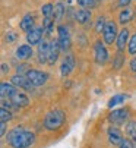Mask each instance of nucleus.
I'll list each match as a JSON object with an SVG mask.
<instances>
[{
    "label": "nucleus",
    "instance_id": "obj_1",
    "mask_svg": "<svg viewBox=\"0 0 136 148\" xmlns=\"http://www.w3.org/2000/svg\"><path fill=\"white\" fill-rule=\"evenodd\" d=\"M35 141V135L31 131H27L24 128H13L8 134V142L13 148H29Z\"/></svg>",
    "mask_w": 136,
    "mask_h": 148
},
{
    "label": "nucleus",
    "instance_id": "obj_2",
    "mask_svg": "<svg viewBox=\"0 0 136 148\" xmlns=\"http://www.w3.org/2000/svg\"><path fill=\"white\" fill-rule=\"evenodd\" d=\"M64 120H66L64 112L60 110V109H54L50 113L45 114V117H44V128L49 129V131H56L64 123Z\"/></svg>",
    "mask_w": 136,
    "mask_h": 148
},
{
    "label": "nucleus",
    "instance_id": "obj_3",
    "mask_svg": "<svg viewBox=\"0 0 136 148\" xmlns=\"http://www.w3.org/2000/svg\"><path fill=\"white\" fill-rule=\"evenodd\" d=\"M34 87H41L44 85L49 79V75L45 72H41V71H37V69H28L27 71V75H25Z\"/></svg>",
    "mask_w": 136,
    "mask_h": 148
},
{
    "label": "nucleus",
    "instance_id": "obj_4",
    "mask_svg": "<svg viewBox=\"0 0 136 148\" xmlns=\"http://www.w3.org/2000/svg\"><path fill=\"white\" fill-rule=\"evenodd\" d=\"M117 25L113 22V21H107V24L104 27V31H103V38L107 44H113L114 41H117Z\"/></svg>",
    "mask_w": 136,
    "mask_h": 148
},
{
    "label": "nucleus",
    "instance_id": "obj_5",
    "mask_svg": "<svg viewBox=\"0 0 136 148\" xmlns=\"http://www.w3.org/2000/svg\"><path fill=\"white\" fill-rule=\"evenodd\" d=\"M94 56H95V60L98 65H105L108 62V51L101 41H97L94 46Z\"/></svg>",
    "mask_w": 136,
    "mask_h": 148
},
{
    "label": "nucleus",
    "instance_id": "obj_6",
    "mask_svg": "<svg viewBox=\"0 0 136 148\" xmlns=\"http://www.w3.org/2000/svg\"><path fill=\"white\" fill-rule=\"evenodd\" d=\"M129 117V110L127 109H117V110H113L108 114V120L113 125H122L126 122V119Z\"/></svg>",
    "mask_w": 136,
    "mask_h": 148
},
{
    "label": "nucleus",
    "instance_id": "obj_7",
    "mask_svg": "<svg viewBox=\"0 0 136 148\" xmlns=\"http://www.w3.org/2000/svg\"><path fill=\"white\" fill-rule=\"evenodd\" d=\"M10 84H12V85H15L16 88H24V90H27V91H31V90L34 88V85L31 84V81H29L27 76L21 75V73H18V75L12 76Z\"/></svg>",
    "mask_w": 136,
    "mask_h": 148
},
{
    "label": "nucleus",
    "instance_id": "obj_8",
    "mask_svg": "<svg viewBox=\"0 0 136 148\" xmlns=\"http://www.w3.org/2000/svg\"><path fill=\"white\" fill-rule=\"evenodd\" d=\"M57 32H59V46H60V50L66 51V50H69L70 49V35L69 32H67V29L64 27H59L57 28Z\"/></svg>",
    "mask_w": 136,
    "mask_h": 148
},
{
    "label": "nucleus",
    "instance_id": "obj_9",
    "mask_svg": "<svg viewBox=\"0 0 136 148\" xmlns=\"http://www.w3.org/2000/svg\"><path fill=\"white\" fill-rule=\"evenodd\" d=\"M73 69H75V57L72 54H67L62 63L60 73H62V76H67L73 72Z\"/></svg>",
    "mask_w": 136,
    "mask_h": 148
},
{
    "label": "nucleus",
    "instance_id": "obj_10",
    "mask_svg": "<svg viewBox=\"0 0 136 148\" xmlns=\"http://www.w3.org/2000/svg\"><path fill=\"white\" fill-rule=\"evenodd\" d=\"M42 34H44V28H38L35 27L34 29H31L28 34H27V40L31 46H35V44H40L42 41Z\"/></svg>",
    "mask_w": 136,
    "mask_h": 148
},
{
    "label": "nucleus",
    "instance_id": "obj_11",
    "mask_svg": "<svg viewBox=\"0 0 136 148\" xmlns=\"http://www.w3.org/2000/svg\"><path fill=\"white\" fill-rule=\"evenodd\" d=\"M107 135H108V141H110V144H111V145H116V147H119V145L122 144V141L124 139L123 135H122V132H120L117 128H114V126L108 128Z\"/></svg>",
    "mask_w": 136,
    "mask_h": 148
},
{
    "label": "nucleus",
    "instance_id": "obj_12",
    "mask_svg": "<svg viewBox=\"0 0 136 148\" xmlns=\"http://www.w3.org/2000/svg\"><path fill=\"white\" fill-rule=\"evenodd\" d=\"M12 101V104L15 106V107H27V106L29 104V98L25 95V94H22L19 91H16L13 95H10V98H8Z\"/></svg>",
    "mask_w": 136,
    "mask_h": 148
},
{
    "label": "nucleus",
    "instance_id": "obj_13",
    "mask_svg": "<svg viewBox=\"0 0 136 148\" xmlns=\"http://www.w3.org/2000/svg\"><path fill=\"white\" fill-rule=\"evenodd\" d=\"M49 53H50V43L41 41L38 47V62L40 63H47L49 62Z\"/></svg>",
    "mask_w": 136,
    "mask_h": 148
},
{
    "label": "nucleus",
    "instance_id": "obj_14",
    "mask_svg": "<svg viewBox=\"0 0 136 148\" xmlns=\"http://www.w3.org/2000/svg\"><path fill=\"white\" fill-rule=\"evenodd\" d=\"M59 53H60V46H59V41H51L50 43V53H49V65H54L59 59Z\"/></svg>",
    "mask_w": 136,
    "mask_h": 148
},
{
    "label": "nucleus",
    "instance_id": "obj_15",
    "mask_svg": "<svg viewBox=\"0 0 136 148\" xmlns=\"http://www.w3.org/2000/svg\"><path fill=\"white\" fill-rule=\"evenodd\" d=\"M32 56V47L28 46V44H24V46H19L16 49V57L21 59V60H27Z\"/></svg>",
    "mask_w": 136,
    "mask_h": 148
},
{
    "label": "nucleus",
    "instance_id": "obj_16",
    "mask_svg": "<svg viewBox=\"0 0 136 148\" xmlns=\"http://www.w3.org/2000/svg\"><path fill=\"white\" fill-rule=\"evenodd\" d=\"M18 91V88L15 85H12V84L9 82H2L0 84V92H2V98H10V95H13L15 92Z\"/></svg>",
    "mask_w": 136,
    "mask_h": 148
},
{
    "label": "nucleus",
    "instance_id": "obj_17",
    "mask_svg": "<svg viewBox=\"0 0 136 148\" xmlns=\"http://www.w3.org/2000/svg\"><path fill=\"white\" fill-rule=\"evenodd\" d=\"M75 18H76L78 22L82 24V25H89V24H91V12H89L88 9H81V10H78L76 15H75Z\"/></svg>",
    "mask_w": 136,
    "mask_h": 148
},
{
    "label": "nucleus",
    "instance_id": "obj_18",
    "mask_svg": "<svg viewBox=\"0 0 136 148\" xmlns=\"http://www.w3.org/2000/svg\"><path fill=\"white\" fill-rule=\"evenodd\" d=\"M34 22H35V19H34L32 15H27V16H24V18H22V21H21V29H22V31H25V32L28 34L31 29L35 28V27H34Z\"/></svg>",
    "mask_w": 136,
    "mask_h": 148
},
{
    "label": "nucleus",
    "instance_id": "obj_19",
    "mask_svg": "<svg viewBox=\"0 0 136 148\" xmlns=\"http://www.w3.org/2000/svg\"><path fill=\"white\" fill-rule=\"evenodd\" d=\"M127 40H129V31L126 29V28H123L120 32H119V37H117V49H119V51H122L123 49H124V46L127 44Z\"/></svg>",
    "mask_w": 136,
    "mask_h": 148
},
{
    "label": "nucleus",
    "instance_id": "obj_20",
    "mask_svg": "<svg viewBox=\"0 0 136 148\" xmlns=\"http://www.w3.org/2000/svg\"><path fill=\"white\" fill-rule=\"evenodd\" d=\"M124 100H127V95H126V94H116L113 98H110V101H108V107H110V109L116 107V106L124 103Z\"/></svg>",
    "mask_w": 136,
    "mask_h": 148
},
{
    "label": "nucleus",
    "instance_id": "obj_21",
    "mask_svg": "<svg viewBox=\"0 0 136 148\" xmlns=\"http://www.w3.org/2000/svg\"><path fill=\"white\" fill-rule=\"evenodd\" d=\"M126 134L133 142H136V122L135 120H132L126 125Z\"/></svg>",
    "mask_w": 136,
    "mask_h": 148
},
{
    "label": "nucleus",
    "instance_id": "obj_22",
    "mask_svg": "<svg viewBox=\"0 0 136 148\" xmlns=\"http://www.w3.org/2000/svg\"><path fill=\"white\" fill-rule=\"evenodd\" d=\"M132 18H133V12H132L130 9L124 8V9L122 10V13H120V24H123V25H124V24L130 22Z\"/></svg>",
    "mask_w": 136,
    "mask_h": 148
},
{
    "label": "nucleus",
    "instance_id": "obj_23",
    "mask_svg": "<svg viewBox=\"0 0 136 148\" xmlns=\"http://www.w3.org/2000/svg\"><path fill=\"white\" fill-rule=\"evenodd\" d=\"M63 15H64V6L62 3L56 5L54 6V12H53V19L54 21H60L63 18Z\"/></svg>",
    "mask_w": 136,
    "mask_h": 148
},
{
    "label": "nucleus",
    "instance_id": "obj_24",
    "mask_svg": "<svg viewBox=\"0 0 136 148\" xmlns=\"http://www.w3.org/2000/svg\"><path fill=\"white\" fill-rule=\"evenodd\" d=\"M41 12L44 15V18H53V12H54V6L51 3H47L41 8Z\"/></svg>",
    "mask_w": 136,
    "mask_h": 148
},
{
    "label": "nucleus",
    "instance_id": "obj_25",
    "mask_svg": "<svg viewBox=\"0 0 136 148\" xmlns=\"http://www.w3.org/2000/svg\"><path fill=\"white\" fill-rule=\"evenodd\" d=\"M76 2H78V5L82 6L83 9H91V8H94V6L97 5L95 0H76Z\"/></svg>",
    "mask_w": 136,
    "mask_h": 148
},
{
    "label": "nucleus",
    "instance_id": "obj_26",
    "mask_svg": "<svg viewBox=\"0 0 136 148\" xmlns=\"http://www.w3.org/2000/svg\"><path fill=\"white\" fill-rule=\"evenodd\" d=\"M129 53L133 54V56L136 54V34L132 35V38L129 41Z\"/></svg>",
    "mask_w": 136,
    "mask_h": 148
},
{
    "label": "nucleus",
    "instance_id": "obj_27",
    "mask_svg": "<svg viewBox=\"0 0 136 148\" xmlns=\"http://www.w3.org/2000/svg\"><path fill=\"white\" fill-rule=\"evenodd\" d=\"M0 119H2V122H9L10 119H12V113L9 112V110H5V109H2L0 110Z\"/></svg>",
    "mask_w": 136,
    "mask_h": 148
},
{
    "label": "nucleus",
    "instance_id": "obj_28",
    "mask_svg": "<svg viewBox=\"0 0 136 148\" xmlns=\"http://www.w3.org/2000/svg\"><path fill=\"white\" fill-rule=\"evenodd\" d=\"M123 62H124V57H123L122 51H119V53H117V56H116V60H114V69H120Z\"/></svg>",
    "mask_w": 136,
    "mask_h": 148
},
{
    "label": "nucleus",
    "instance_id": "obj_29",
    "mask_svg": "<svg viewBox=\"0 0 136 148\" xmlns=\"http://www.w3.org/2000/svg\"><path fill=\"white\" fill-rule=\"evenodd\" d=\"M119 148H135V142L130 138H124L122 141V144L119 145Z\"/></svg>",
    "mask_w": 136,
    "mask_h": 148
},
{
    "label": "nucleus",
    "instance_id": "obj_30",
    "mask_svg": "<svg viewBox=\"0 0 136 148\" xmlns=\"http://www.w3.org/2000/svg\"><path fill=\"white\" fill-rule=\"evenodd\" d=\"M6 41L8 43H13V41L18 38V35H16V32H13V31H10V32H6Z\"/></svg>",
    "mask_w": 136,
    "mask_h": 148
},
{
    "label": "nucleus",
    "instance_id": "obj_31",
    "mask_svg": "<svg viewBox=\"0 0 136 148\" xmlns=\"http://www.w3.org/2000/svg\"><path fill=\"white\" fill-rule=\"evenodd\" d=\"M105 19L104 18H100L98 21H97V31L100 32V31H104V27H105Z\"/></svg>",
    "mask_w": 136,
    "mask_h": 148
},
{
    "label": "nucleus",
    "instance_id": "obj_32",
    "mask_svg": "<svg viewBox=\"0 0 136 148\" xmlns=\"http://www.w3.org/2000/svg\"><path fill=\"white\" fill-rule=\"evenodd\" d=\"M6 134V122H2V126H0V135H5Z\"/></svg>",
    "mask_w": 136,
    "mask_h": 148
},
{
    "label": "nucleus",
    "instance_id": "obj_33",
    "mask_svg": "<svg viewBox=\"0 0 136 148\" xmlns=\"http://www.w3.org/2000/svg\"><path fill=\"white\" fill-rule=\"evenodd\" d=\"M130 2H132V0H120V2H119V6H120V8H124V6H127Z\"/></svg>",
    "mask_w": 136,
    "mask_h": 148
},
{
    "label": "nucleus",
    "instance_id": "obj_34",
    "mask_svg": "<svg viewBox=\"0 0 136 148\" xmlns=\"http://www.w3.org/2000/svg\"><path fill=\"white\" fill-rule=\"evenodd\" d=\"M130 69H132L133 72H136V57L132 59V62H130Z\"/></svg>",
    "mask_w": 136,
    "mask_h": 148
},
{
    "label": "nucleus",
    "instance_id": "obj_35",
    "mask_svg": "<svg viewBox=\"0 0 136 148\" xmlns=\"http://www.w3.org/2000/svg\"><path fill=\"white\" fill-rule=\"evenodd\" d=\"M2 72L3 73H8L9 72V66L6 65V63H3V65H2Z\"/></svg>",
    "mask_w": 136,
    "mask_h": 148
},
{
    "label": "nucleus",
    "instance_id": "obj_36",
    "mask_svg": "<svg viewBox=\"0 0 136 148\" xmlns=\"http://www.w3.org/2000/svg\"><path fill=\"white\" fill-rule=\"evenodd\" d=\"M135 148H136V142H135Z\"/></svg>",
    "mask_w": 136,
    "mask_h": 148
}]
</instances>
